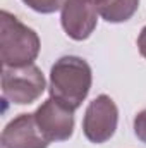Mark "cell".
Returning a JSON list of instances; mask_svg holds the SVG:
<instances>
[{"label":"cell","mask_w":146,"mask_h":148,"mask_svg":"<svg viewBox=\"0 0 146 148\" xmlns=\"http://www.w3.org/2000/svg\"><path fill=\"white\" fill-rule=\"evenodd\" d=\"M119 122V109L115 102L107 97H96L86 109L83 119V131L84 136L91 143H105L113 136Z\"/></svg>","instance_id":"cell-4"},{"label":"cell","mask_w":146,"mask_h":148,"mask_svg":"<svg viewBox=\"0 0 146 148\" xmlns=\"http://www.w3.org/2000/svg\"><path fill=\"white\" fill-rule=\"evenodd\" d=\"M38 127L43 136L52 141H65L72 136L74 131V110L65 103L48 98L41 107L35 112Z\"/></svg>","instance_id":"cell-5"},{"label":"cell","mask_w":146,"mask_h":148,"mask_svg":"<svg viewBox=\"0 0 146 148\" xmlns=\"http://www.w3.org/2000/svg\"><path fill=\"white\" fill-rule=\"evenodd\" d=\"M50 141L40 131L35 114H21L2 131L3 148H46Z\"/></svg>","instance_id":"cell-7"},{"label":"cell","mask_w":146,"mask_h":148,"mask_svg":"<svg viewBox=\"0 0 146 148\" xmlns=\"http://www.w3.org/2000/svg\"><path fill=\"white\" fill-rule=\"evenodd\" d=\"M62 28L76 41L91 36L96 28L98 12L93 0H65L62 7Z\"/></svg>","instance_id":"cell-6"},{"label":"cell","mask_w":146,"mask_h":148,"mask_svg":"<svg viewBox=\"0 0 146 148\" xmlns=\"http://www.w3.org/2000/svg\"><path fill=\"white\" fill-rule=\"evenodd\" d=\"M138 48H139V53L146 59V26L141 29V33L138 36Z\"/></svg>","instance_id":"cell-11"},{"label":"cell","mask_w":146,"mask_h":148,"mask_svg":"<svg viewBox=\"0 0 146 148\" xmlns=\"http://www.w3.org/2000/svg\"><path fill=\"white\" fill-rule=\"evenodd\" d=\"M28 7H31L33 10L41 12V14H52L59 9L64 7L65 0H23Z\"/></svg>","instance_id":"cell-9"},{"label":"cell","mask_w":146,"mask_h":148,"mask_svg":"<svg viewBox=\"0 0 146 148\" xmlns=\"http://www.w3.org/2000/svg\"><path fill=\"white\" fill-rule=\"evenodd\" d=\"M93 74L89 64L76 55L59 59L50 71V97L76 110L88 97Z\"/></svg>","instance_id":"cell-1"},{"label":"cell","mask_w":146,"mask_h":148,"mask_svg":"<svg viewBox=\"0 0 146 148\" xmlns=\"http://www.w3.org/2000/svg\"><path fill=\"white\" fill-rule=\"evenodd\" d=\"M43 73L35 64L5 67L2 74V93L3 98L16 105H29L45 91Z\"/></svg>","instance_id":"cell-3"},{"label":"cell","mask_w":146,"mask_h":148,"mask_svg":"<svg viewBox=\"0 0 146 148\" xmlns=\"http://www.w3.org/2000/svg\"><path fill=\"white\" fill-rule=\"evenodd\" d=\"M0 57L3 67L33 64L40 53V38L36 33L7 10L0 14Z\"/></svg>","instance_id":"cell-2"},{"label":"cell","mask_w":146,"mask_h":148,"mask_svg":"<svg viewBox=\"0 0 146 148\" xmlns=\"http://www.w3.org/2000/svg\"><path fill=\"white\" fill-rule=\"evenodd\" d=\"M96 12L107 23H126L129 21L138 7L139 0H93Z\"/></svg>","instance_id":"cell-8"},{"label":"cell","mask_w":146,"mask_h":148,"mask_svg":"<svg viewBox=\"0 0 146 148\" xmlns=\"http://www.w3.org/2000/svg\"><path fill=\"white\" fill-rule=\"evenodd\" d=\"M134 133L143 143H146V109L139 112L134 119Z\"/></svg>","instance_id":"cell-10"}]
</instances>
